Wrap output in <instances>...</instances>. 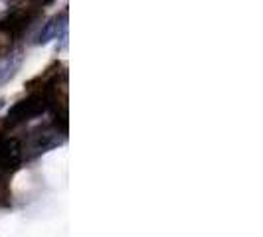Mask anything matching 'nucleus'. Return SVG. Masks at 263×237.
Segmentation results:
<instances>
[{
	"mask_svg": "<svg viewBox=\"0 0 263 237\" xmlns=\"http://www.w3.org/2000/svg\"><path fill=\"white\" fill-rule=\"evenodd\" d=\"M42 16V8L34 6V4H18L8 10V14L0 20V32L8 34L10 38H18L22 34H26L28 30L32 28V24H36Z\"/></svg>",
	"mask_w": 263,
	"mask_h": 237,
	"instance_id": "f257e3e1",
	"label": "nucleus"
},
{
	"mask_svg": "<svg viewBox=\"0 0 263 237\" xmlns=\"http://www.w3.org/2000/svg\"><path fill=\"white\" fill-rule=\"evenodd\" d=\"M22 158V148L18 145V141H2L0 143V168L2 170H10V168H16L18 162Z\"/></svg>",
	"mask_w": 263,
	"mask_h": 237,
	"instance_id": "f03ea898",
	"label": "nucleus"
},
{
	"mask_svg": "<svg viewBox=\"0 0 263 237\" xmlns=\"http://www.w3.org/2000/svg\"><path fill=\"white\" fill-rule=\"evenodd\" d=\"M64 28H66V12L62 16V20L55 16L53 20H50L46 26L42 28V32H40L38 38H36V44H46V42H50V40L58 38Z\"/></svg>",
	"mask_w": 263,
	"mask_h": 237,
	"instance_id": "7ed1b4c3",
	"label": "nucleus"
},
{
	"mask_svg": "<svg viewBox=\"0 0 263 237\" xmlns=\"http://www.w3.org/2000/svg\"><path fill=\"white\" fill-rule=\"evenodd\" d=\"M20 66V57H14V55H8L2 64H0V83L6 81L8 77H12L16 67Z\"/></svg>",
	"mask_w": 263,
	"mask_h": 237,
	"instance_id": "20e7f679",
	"label": "nucleus"
},
{
	"mask_svg": "<svg viewBox=\"0 0 263 237\" xmlns=\"http://www.w3.org/2000/svg\"><path fill=\"white\" fill-rule=\"evenodd\" d=\"M26 2L34 4V6H38V8H46V6L53 4V0H26Z\"/></svg>",
	"mask_w": 263,
	"mask_h": 237,
	"instance_id": "39448f33",
	"label": "nucleus"
},
{
	"mask_svg": "<svg viewBox=\"0 0 263 237\" xmlns=\"http://www.w3.org/2000/svg\"><path fill=\"white\" fill-rule=\"evenodd\" d=\"M2 107H4V101H2V99H0V109H2Z\"/></svg>",
	"mask_w": 263,
	"mask_h": 237,
	"instance_id": "423d86ee",
	"label": "nucleus"
}]
</instances>
